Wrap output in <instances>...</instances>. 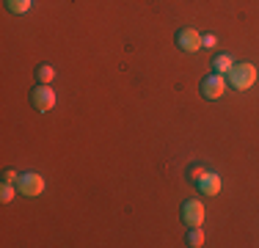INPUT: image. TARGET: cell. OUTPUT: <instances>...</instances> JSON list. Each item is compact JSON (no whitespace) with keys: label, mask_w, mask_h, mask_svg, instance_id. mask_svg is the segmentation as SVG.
<instances>
[{"label":"cell","mask_w":259,"mask_h":248,"mask_svg":"<svg viewBox=\"0 0 259 248\" xmlns=\"http://www.w3.org/2000/svg\"><path fill=\"white\" fill-rule=\"evenodd\" d=\"M196 185H199V190H201L204 196H218V193H221V177H218V174H209V171H207Z\"/></svg>","instance_id":"cell-7"},{"label":"cell","mask_w":259,"mask_h":248,"mask_svg":"<svg viewBox=\"0 0 259 248\" xmlns=\"http://www.w3.org/2000/svg\"><path fill=\"white\" fill-rule=\"evenodd\" d=\"M224 91H226L224 74L212 72V74H207V77L201 80V94H204V99H218V97H224Z\"/></svg>","instance_id":"cell-4"},{"label":"cell","mask_w":259,"mask_h":248,"mask_svg":"<svg viewBox=\"0 0 259 248\" xmlns=\"http://www.w3.org/2000/svg\"><path fill=\"white\" fill-rule=\"evenodd\" d=\"M190 248H199V245H204V232H201V226H190V232H188V240H185Z\"/></svg>","instance_id":"cell-10"},{"label":"cell","mask_w":259,"mask_h":248,"mask_svg":"<svg viewBox=\"0 0 259 248\" xmlns=\"http://www.w3.org/2000/svg\"><path fill=\"white\" fill-rule=\"evenodd\" d=\"M226 74H229L232 89L245 91V89H251V86H254V80H256V66L254 64H234Z\"/></svg>","instance_id":"cell-1"},{"label":"cell","mask_w":259,"mask_h":248,"mask_svg":"<svg viewBox=\"0 0 259 248\" xmlns=\"http://www.w3.org/2000/svg\"><path fill=\"white\" fill-rule=\"evenodd\" d=\"M177 47H180L182 53H199L201 50V33L193 28H182L180 33H177Z\"/></svg>","instance_id":"cell-5"},{"label":"cell","mask_w":259,"mask_h":248,"mask_svg":"<svg viewBox=\"0 0 259 248\" xmlns=\"http://www.w3.org/2000/svg\"><path fill=\"white\" fill-rule=\"evenodd\" d=\"M30 105H33V110H39V113L53 110V105H55V91H53L47 83H36V89L30 91Z\"/></svg>","instance_id":"cell-2"},{"label":"cell","mask_w":259,"mask_h":248,"mask_svg":"<svg viewBox=\"0 0 259 248\" xmlns=\"http://www.w3.org/2000/svg\"><path fill=\"white\" fill-rule=\"evenodd\" d=\"M30 3H33V0H6V9H9L11 14H25L30 9Z\"/></svg>","instance_id":"cell-11"},{"label":"cell","mask_w":259,"mask_h":248,"mask_svg":"<svg viewBox=\"0 0 259 248\" xmlns=\"http://www.w3.org/2000/svg\"><path fill=\"white\" fill-rule=\"evenodd\" d=\"M17 193H20V190H14V185H11V182H6V179H3V185H0V201H6V204H9V201H11V198H14Z\"/></svg>","instance_id":"cell-12"},{"label":"cell","mask_w":259,"mask_h":248,"mask_svg":"<svg viewBox=\"0 0 259 248\" xmlns=\"http://www.w3.org/2000/svg\"><path fill=\"white\" fill-rule=\"evenodd\" d=\"M3 179H6V182H17V179H20V174H17V171H3Z\"/></svg>","instance_id":"cell-15"},{"label":"cell","mask_w":259,"mask_h":248,"mask_svg":"<svg viewBox=\"0 0 259 248\" xmlns=\"http://www.w3.org/2000/svg\"><path fill=\"white\" fill-rule=\"evenodd\" d=\"M204 174H207L204 166H190V169H188V179H190V182H199Z\"/></svg>","instance_id":"cell-13"},{"label":"cell","mask_w":259,"mask_h":248,"mask_svg":"<svg viewBox=\"0 0 259 248\" xmlns=\"http://www.w3.org/2000/svg\"><path fill=\"white\" fill-rule=\"evenodd\" d=\"M182 221L188 223V226H201V221H204V207H201V201H196V198L185 201L182 204Z\"/></svg>","instance_id":"cell-6"},{"label":"cell","mask_w":259,"mask_h":248,"mask_svg":"<svg viewBox=\"0 0 259 248\" xmlns=\"http://www.w3.org/2000/svg\"><path fill=\"white\" fill-rule=\"evenodd\" d=\"M218 45V39H215L212 33H207V36H201V47H215Z\"/></svg>","instance_id":"cell-14"},{"label":"cell","mask_w":259,"mask_h":248,"mask_svg":"<svg viewBox=\"0 0 259 248\" xmlns=\"http://www.w3.org/2000/svg\"><path fill=\"white\" fill-rule=\"evenodd\" d=\"M17 190H20L22 196H39L41 190H45V177L41 174H20V179H17Z\"/></svg>","instance_id":"cell-3"},{"label":"cell","mask_w":259,"mask_h":248,"mask_svg":"<svg viewBox=\"0 0 259 248\" xmlns=\"http://www.w3.org/2000/svg\"><path fill=\"white\" fill-rule=\"evenodd\" d=\"M33 74H36V83H47V86H50L53 77H55V69H53L50 64H39Z\"/></svg>","instance_id":"cell-9"},{"label":"cell","mask_w":259,"mask_h":248,"mask_svg":"<svg viewBox=\"0 0 259 248\" xmlns=\"http://www.w3.org/2000/svg\"><path fill=\"white\" fill-rule=\"evenodd\" d=\"M209 66H212V72L224 74V72H229L232 66H234V61H232V55H229V53H218V55L212 58V64H209Z\"/></svg>","instance_id":"cell-8"}]
</instances>
